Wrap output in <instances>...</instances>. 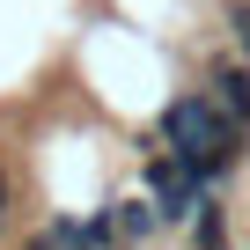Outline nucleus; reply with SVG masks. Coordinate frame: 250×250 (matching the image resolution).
Returning a JSON list of instances; mask_svg holds the SVG:
<instances>
[{"label": "nucleus", "mask_w": 250, "mask_h": 250, "mask_svg": "<svg viewBox=\"0 0 250 250\" xmlns=\"http://www.w3.org/2000/svg\"><path fill=\"white\" fill-rule=\"evenodd\" d=\"M206 96H213V110L235 125V133L250 125V66H213L206 74Z\"/></svg>", "instance_id": "1"}, {"label": "nucleus", "mask_w": 250, "mask_h": 250, "mask_svg": "<svg viewBox=\"0 0 250 250\" xmlns=\"http://www.w3.org/2000/svg\"><path fill=\"white\" fill-rule=\"evenodd\" d=\"M110 213H118V235H147L155 221H162V206L140 191V199H110Z\"/></svg>", "instance_id": "2"}, {"label": "nucleus", "mask_w": 250, "mask_h": 250, "mask_svg": "<svg viewBox=\"0 0 250 250\" xmlns=\"http://www.w3.org/2000/svg\"><path fill=\"white\" fill-rule=\"evenodd\" d=\"M8 199H15V184H8V169H0V221H8Z\"/></svg>", "instance_id": "4"}, {"label": "nucleus", "mask_w": 250, "mask_h": 250, "mask_svg": "<svg viewBox=\"0 0 250 250\" xmlns=\"http://www.w3.org/2000/svg\"><path fill=\"white\" fill-rule=\"evenodd\" d=\"M228 22H235V44H243V52H250V8H235V15H228Z\"/></svg>", "instance_id": "3"}, {"label": "nucleus", "mask_w": 250, "mask_h": 250, "mask_svg": "<svg viewBox=\"0 0 250 250\" xmlns=\"http://www.w3.org/2000/svg\"><path fill=\"white\" fill-rule=\"evenodd\" d=\"M30 250H52V243H30Z\"/></svg>", "instance_id": "5"}]
</instances>
